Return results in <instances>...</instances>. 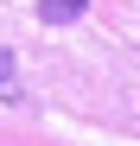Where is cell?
I'll return each mask as SVG.
<instances>
[{
	"label": "cell",
	"mask_w": 140,
	"mask_h": 146,
	"mask_svg": "<svg viewBox=\"0 0 140 146\" xmlns=\"http://www.w3.org/2000/svg\"><path fill=\"white\" fill-rule=\"evenodd\" d=\"M38 19L45 26H70V19H83V0H38Z\"/></svg>",
	"instance_id": "cell-1"
},
{
	"label": "cell",
	"mask_w": 140,
	"mask_h": 146,
	"mask_svg": "<svg viewBox=\"0 0 140 146\" xmlns=\"http://www.w3.org/2000/svg\"><path fill=\"white\" fill-rule=\"evenodd\" d=\"M13 83V51H0V89Z\"/></svg>",
	"instance_id": "cell-2"
}]
</instances>
